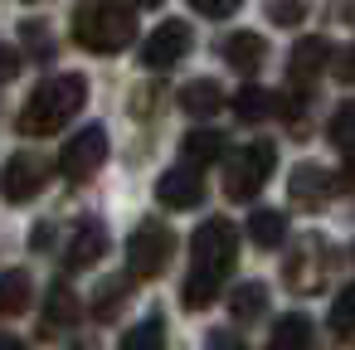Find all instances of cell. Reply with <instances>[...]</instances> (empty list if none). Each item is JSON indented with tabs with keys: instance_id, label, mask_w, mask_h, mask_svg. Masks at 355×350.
<instances>
[{
	"instance_id": "obj_1",
	"label": "cell",
	"mask_w": 355,
	"mask_h": 350,
	"mask_svg": "<svg viewBox=\"0 0 355 350\" xmlns=\"http://www.w3.org/2000/svg\"><path fill=\"white\" fill-rule=\"evenodd\" d=\"M234 263H239V229L229 219H205L190 238V277L180 287V301L190 311L209 306L219 297L224 277L234 272Z\"/></svg>"
},
{
	"instance_id": "obj_2",
	"label": "cell",
	"mask_w": 355,
	"mask_h": 350,
	"mask_svg": "<svg viewBox=\"0 0 355 350\" xmlns=\"http://www.w3.org/2000/svg\"><path fill=\"white\" fill-rule=\"evenodd\" d=\"M83 103H88V83H83L78 73L44 78V83L25 98L15 127H20V137H54V132L69 127V117L83 112Z\"/></svg>"
},
{
	"instance_id": "obj_3",
	"label": "cell",
	"mask_w": 355,
	"mask_h": 350,
	"mask_svg": "<svg viewBox=\"0 0 355 350\" xmlns=\"http://www.w3.org/2000/svg\"><path fill=\"white\" fill-rule=\"evenodd\" d=\"M73 40L88 54H122L137 40V20L117 0H78L73 10Z\"/></svg>"
},
{
	"instance_id": "obj_4",
	"label": "cell",
	"mask_w": 355,
	"mask_h": 350,
	"mask_svg": "<svg viewBox=\"0 0 355 350\" xmlns=\"http://www.w3.org/2000/svg\"><path fill=\"white\" fill-rule=\"evenodd\" d=\"M171 258H175V234L161 219H141L132 229V238H127V272L151 282V277H161L171 268Z\"/></svg>"
},
{
	"instance_id": "obj_5",
	"label": "cell",
	"mask_w": 355,
	"mask_h": 350,
	"mask_svg": "<svg viewBox=\"0 0 355 350\" xmlns=\"http://www.w3.org/2000/svg\"><path fill=\"white\" fill-rule=\"evenodd\" d=\"M272 166H277V146L272 141H253V146H243V151H234L229 156V166H224V195L229 200H253L263 185H268V175H272Z\"/></svg>"
},
{
	"instance_id": "obj_6",
	"label": "cell",
	"mask_w": 355,
	"mask_h": 350,
	"mask_svg": "<svg viewBox=\"0 0 355 350\" xmlns=\"http://www.w3.org/2000/svg\"><path fill=\"white\" fill-rule=\"evenodd\" d=\"M103 161H107V132H103V127H83V132L59 151V170H64L69 180H88V175H98Z\"/></svg>"
},
{
	"instance_id": "obj_7",
	"label": "cell",
	"mask_w": 355,
	"mask_h": 350,
	"mask_svg": "<svg viewBox=\"0 0 355 350\" xmlns=\"http://www.w3.org/2000/svg\"><path fill=\"white\" fill-rule=\"evenodd\" d=\"M190 25L185 20H166V25H156L151 35H146V44H141V64L146 69H171V64H180L185 54H190Z\"/></svg>"
},
{
	"instance_id": "obj_8",
	"label": "cell",
	"mask_w": 355,
	"mask_h": 350,
	"mask_svg": "<svg viewBox=\"0 0 355 350\" xmlns=\"http://www.w3.org/2000/svg\"><path fill=\"white\" fill-rule=\"evenodd\" d=\"M44 180H49V161L35 156V151H20L6 166V200L10 204H25V200H35L44 190Z\"/></svg>"
},
{
	"instance_id": "obj_9",
	"label": "cell",
	"mask_w": 355,
	"mask_h": 350,
	"mask_svg": "<svg viewBox=\"0 0 355 350\" xmlns=\"http://www.w3.org/2000/svg\"><path fill=\"white\" fill-rule=\"evenodd\" d=\"M156 200L166 209H195L205 200V180H200V166H175L156 180Z\"/></svg>"
},
{
	"instance_id": "obj_10",
	"label": "cell",
	"mask_w": 355,
	"mask_h": 350,
	"mask_svg": "<svg viewBox=\"0 0 355 350\" xmlns=\"http://www.w3.org/2000/svg\"><path fill=\"white\" fill-rule=\"evenodd\" d=\"M103 253H107V229H103L98 219H83V224H73V234H69V243H64V268H69V272H83V268H93Z\"/></svg>"
},
{
	"instance_id": "obj_11",
	"label": "cell",
	"mask_w": 355,
	"mask_h": 350,
	"mask_svg": "<svg viewBox=\"0 0 355 350\" xmlns=\"http://www.w3.org/2000/svg\"><path fill=\"white\" fill-rule=\"evenodd\" d=\"M219 54H224V64H234L239 73H253L258 64H263V54H268V44L253 35V30H234L224 44H219Z\"/></svg>"
},
{
	"instance_id": "obj_12",
	"label": "cell",
	"mask_w": 355,
	"mask_h": 350,
	"mask_svg": "<svg viewBox=\"0 0 355 350\" xmlns=\"http://www.w3.org/2000/svg\"><path fill=\"white\" fill-rule=\"evenodd\" d=\"M180 156H185L190 166H209V161H224V156H229V141H224V132H214V127H195V132H185Z\"/></svg>"
},
{
	"instance_id": "obj_13",
	"label": "cell",
	"mask_w": 355,
	"mask_h": 350,
	"mask_svg": "<svg viewBox=\"0 0 355 350\" xmlns=\"http://www.w3.org/2000/svg\"><path fill=\"white\" fill-rule=\"evenodd\" d=\"M331 185H336V180H331L321 166H302V170L292 175V200H297L302 209H326Z\"/></svg>"
},
{
	"instance_id": "obj_14",
	"label": "cell",
	"mask_w": 355,
	"mask_h": 350,
	"mask_svg": "<svg viewBox=\"0 0 355 350\" xmlns=\"http://www.w3.org/2000/svg\"><path fill=\"white\" fill-rule=\"evenodd\" d=\"M321 258H326L321 243H306L302 253H292L287 258V287L292 292H316L321 287Z\"/></svg>"
},
{
	"instance_id": "obj_15",
	"label": "cell",
	"mask_w": 355,
	"mask_h": 350,
	"mask_svg": "<svg viewBox=\"0 0 355 350\" xmlns=\"http://www.w3.org/2000/svg\"><path fill=\"white\" fill-rule=\"evenodd\" d=\"M180 107H185V117H214L224 107V93H219L214 78H190L180 88Z\"/></svg>"
},
{
	"instance_id": "obj_16",
	"label": "cell",
	"mask_w": 355,
	"mask_h": 350,
	"mask_svg": "<svg viewBox=\"0 0 355 350\" xmlns=\"http://www.w3.org/2000/svg\"><path fill=\"white\" fill-rule=\"evenodd\" d=\"M30 297H35L30 272H20V268L0 272V316H20V311L30 306Z\"/></svg>"
},
{
	"instance_id": "obj_17",
	"label": "cell",
	"mask_w": 355,
	"mask_h": 350,
	"mask_svg": "<svg viewBox=\"0 0 355 350\" xmlns=\"http://www.w3.org/2000/svg\"><path fill=\"white\" fill-rule=\"evenodd\" d=\"M326 59H331V44H326V40H302V44L292 49V59H287V73H292L297 83H306V78L321 73Z\"/></svg>"
},
{
	"instance_id": "obj_18",
	"label": "cell",
	"mask_w": 355,
	"mask_h": 350,
	"mask_svg": "<svg viewBox=\"0 0 355 350\" xmlns=\"http://www.w3.org/2000/svg\"><path fill=\"white\" fill-rule=\"evenodd\" d=\"M306 345H311V321L302 311H287L268 335V350H306Z\"/></svg>"
},
{
	"instance_id": "obj_19",
	"label": "cell",
	"mask_w": 355,
	"mask_h": 350,
	"mask_svg": "<svg viewBox=\"0 0 355 350\" xmlns=\"http://www.w3.org/2000/svg\"><path fill=\"white\" fill-rule=\"evenodd\" d=\"M248 238H253L258 248H277V243L287 238V214H282V209H253V214H248Z\"/></svg>"
},
{
	"instance_id": "obj_20",
	"label": "cell",
	"mask_w": 355,
	"mask_h": 350,
	"mask_svg": "<svg viewBox=\"0 0 355 350\" xmlns=\"http://www.w3.org/2000/svg\"><path fill=\"white\" fill-rule=\"evenodd\" d=\"M229 311H234V321H253V316H263V311H268V287H263V282H243V287H234Z\"/></svg>"
},
{
	"instance_id": "obj_21",
	"label": "cell",
	"mask_w": 355,
	"mask_h": 350,
	"mask_svg": "<svg viewBox=\"0 0 355 350\" xmlns=\"http://www.w3.org/2000/svg\"><path fill=\"white\" fill-rule=\"evenodd\" d=\"M161 345H166V321H161V316H146V321H137V326L122 335L117 350H161Z\"/></svg>"
},
{
	"instance_id": "obj_22",
	"label": "cell",
	"mask_w": 355,
	"mask_h": 350,
	"mask_svg": "<svg viewBox=\"0 0 355 350\" xmlns=\"http://www.w3.org/2000/svg\"><path fill=\"white\" fill-rule=\"evenodd\" d=\"M272 107H277V98H272V93H263V88H253V83L234 98L239 122H263V117H272Z\"/></svg>"
},
{
	"instance_id": "obj_23",
	"label": "cell",
	"mask_w": 355,
	"mask_h": 350,
	"mask_svg": "<svg viewBox=\"0 0 355 350\" xmlns=\"http://www.w3.org/2000/svg\"><path fill=\"white\" fill-rule=\"evenodd\" d=\"M78 321V297L69 287H54L49 292V311H44V331H64Z\"/></svg>"
},
{
	"instance_id": "obj_24",
	"label": "cell",
	"mask_w": 355,
	"mask_h": 350,
	"mask_svg": "<svg viewBox=\"0 0 355 350\" xmlns=\"http://www.w3.org/2000/svg\"><path fill=\"white\" fill-rule=\"evenodd\" d=\"M331 331L336 335H345V331H355V282L336 297V306H331Z\"/></svg>"
},
{
	"instance_id": "obj_25",
	"label": "cell",
	"mask_w": 355,
	"mask_h": 350,
	"mask_svg": "<svg viewBox=\"0 0 355 350\" xmlns=\"http://www.w3.org/2000/svg\"><path fill=\"white\" fill-rule=\"evenodd\" d=\"M331 141H336V146H350V141H355V103H340V107L331 112Z\"/></svg>"
},
{
	"instance_id": "obj_26",
	"label": "cell",
	"mask_w": 355,
	"mask_h": 350,
	"mask_svg": "<svg viewBox=\"0 0 355 350\" xmlns=\"http://www.w3.org/2000/svg\"><path fill=\"white\" fill-rule=\"evenodd\" d=\"M306 0H268V20L272 25H302Z\"/></svg>"
},
{
	"instance_id": "obj_27",
	"label": "cell",
	"mask_w": 355,
	"mask_h": 350,
	"mask_svg": "<svg viewBox=\"0 0 355 350\" xmlns=\"http://www.w3.org/2000/svg\"><path fill=\"white\" fill-rule=\"evenodd\" d=\"M122 297H127V282H112V287H103V292H98V306H93V316H98V321H112V316H117V306H122Z\"/></svg>"
},
{
	"instance_id": "obj_28",
	"label": "cell",
	"mask_w": 355,
	"mask_h": 350,
	"mask_svg": "<svg viewBox=\"0 0 355 350\" xmlns=\"http://www.w3.org/2000/svg\"><path fill=\"white\" fill-rule=\"evenodd\" d=\"M195 6V15H205V20H224V15H234L243 0H190Z\"/></svg>"
},
{
	"instance_id": "obj_29",
	"label": "cell",
	"mask_w": 355,
	"mask_h": 350,
	"mask_svg": "<svg viewBox=\"0 0 355 350\" xmlns=\"http://www.w3.org/2000/svg\"><path fill=\"white\" fill-rule=\"evenodd\" d=\"M20 73V54L15 49H6V44H0V83H10Z\"/></svg>"
},
{
	"instance_id": "obj_30",
	"label": "cell",
	"mask_w": 355,
	"mask_h": 350,
	"mask_svg": "<svg viewBox=\"0 0 355 350\" xmlns=\"http://www.w3.org/2000/svg\"><path fill=\"white\" fill-rule=\"evenodd\" d=\"M209 350H248V345H243L234 331H214V335H209Z\"/></svg>"
},
{
	"instance_id": "obj_31",
	"label": "cell",
	"mask_w": 355,
	"mask_h": 350,
	"mask_svg": "<svg viewBox=\"0 0 355 350\" xmlns=\"http://www.w3.org/2000/svg\"><path fill=\"white\" fill-rule=\"evenodd\" d=\"M340 83H355V49L340 54Z\"/></svg>"
},
{
	"instance_id": "obj_32",
	"label": "cell",
	"mask_w": 355,
	"mask_h": 350,
	"mask_svg": "<svg viewBox=\"0 0 355 350\" xmlns=\"http://www.w3.org/2000/svg\"><path fill=\"white\" fill-rule=\"evenodd\" d=\"M340 180H345V185H350V190H355V151H350V156H345V175H340Z\"/></svg>"
},
{
	"instance_id": "obj_33",
	"label": "cell",
	"mask_w": 355,
	"mask_h": 350,
	"mask_svg": "<svg viewBox=\"0 0 355 350\" xmlns=\"http://www.w3.org/2000/svg\"><path fill=\"white\" fill-rule=\"evenodd\" d=\"M0 350H30L25 340H0Z\"/></svg>"
},
{
	"instance_id": "obj_34",
	"label": "cell",
	"mask_w": 355,
	"mask_h": 350,
	"mask_svg": "<svg viewBox=\"0 0 355 350\" xmlns=\"http://www.w3.org/2000/svg\"><path fill=\"white\" fill-rule=\"evenodd\" d=\"M132 6H146V10H151V6H161V0H132Z\"/></svg>"
}]
</instances>
